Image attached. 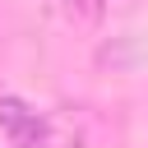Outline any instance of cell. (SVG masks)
<instances>
[{
  "instance_id": "1",
  "label": "cell",
  "mask_w": 148,
  "mask_h": 148,
  "mask_svg": "<svg viewBox=\"0 0 148 148\" xmlns=\"http://www.w3.org/2000/svg\"><path fill=\"white\" fill-rule=\"evenodd\" d=\"M0 125L9 130L14 143H37V139H42V120H37V111H28V106L14 102V97L0 102Z\"/></svg>"
}]
</instances>
